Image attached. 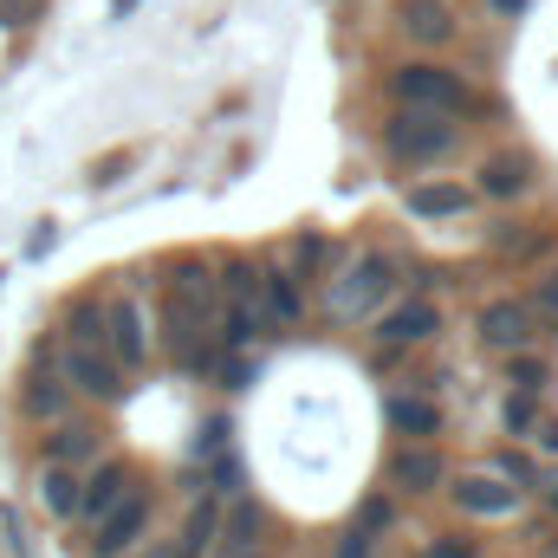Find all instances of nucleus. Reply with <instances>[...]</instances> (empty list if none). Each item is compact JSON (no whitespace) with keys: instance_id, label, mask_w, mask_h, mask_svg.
Instances as JSON below:
<instances>
[{"instance_id":"obj_1","label":"nucleus","mask_w":558,"mask_h":558,"mask_svg":"<svg viewBox=\"0 0 558 558\" xmlns=\"http://www.w3.org/2000/svg\"><path fill=\"white\" fill-rule=\"evenodd\" d=\"M390 98L397 105H422V111H441V118H481L487 111V92L454 72V65H435V59H410L390 72Z\"/></svg>"},{"instance_id":"obj_2","label":"nucleus","mask_w":558,"mask_h":558,"mask_svg":"<svg viewBox=\"0 0 558 558\" xmlns=\"http://www.w3.org/2000/svg\"><path fill=\"white\" fill-rule=\"evenodd\" d=\"M461 143V118H441V111H422V105H397L384 118V149L397 162H441L448 149Z\"/></svg>"},{"instance_id":"obj_3","label":"nucleus","mask_w":558,"mask_h":558,"mask_svg":"<svg viewBox=\"0 0 558 558\" xmlns=\"http://www.w3.org/2000/svg\"><path fill=\"white\" fill-rule=\"evenodd\" d=\"M52 364L65 371V384L85 397V403H124L131 397V371L105 351V344H78V338H59V351H52Z\"/></svg>"},{"instance_id":"obj_4","label":"nucleus","mask_w":558,"mask_h":558,"mask_svg":"<svg viewBox=\"0 0 558 558\" xmlns=\"http://www.w3.org/2000/svg\"><path fill=\"white\" fill-rule=\"evenodd\" d=\"M149 513H156V494H149L143 481H131V487H124V500H118L105 520H92V546H85V553H92V558L137 553V539L149 533Z\"/></svg>"},{"instance_id":"obj_5","label":"nucleus","mask_w":558,"mask_h":558,"mask_svg":"<svg viewBox=\"0 0 558 558\" xmlns=\"http://www.w3.org/2000/svg\"><path fill=\"white\" fill-rule=\"evenodd\" d=\"M105 351L137 377L143 364H149V351H156V331H149V312H143L137 292H111L105 299Z\"/></svg>"},{"instance_id":"obj_6","label":"nucleus","mask_w":558,"mask_h":558,"mask_svg":"<svg viewBox=\"0 0 558 558\" xmlns=\"http://www.w3.org/2000/svg\"><path fill=\"white\" fill-rule=\"evenodd\" d=\"M72 403H78V390L65 384V371L52 364V351L39 344V357H33V371L20 377V416L26 422H59V416H72Z\"/></svg>"},{"instance_id":"obj_7","label":"nucleus","mask_w":558,"mask_h":558,"mask_svg":"<svg viewBox=\"0 0 558 558\" xmlns=\"http://www.w3.org/2000/svg\"><path fill=\"white\" fill-rule=\"evenodd\" d=\"M390 292H397V260H390V254H364V260L344 274V286L331 292V312H338V318H371Z\"/></svg>"},{"instance_id":"obj_8","label":"nucleus","mask_w":558,"mask_h":558,"mask_svg":"<svg viewBox=\"0 0 558 558\" xmlns=\"http://www.w3.org/2000/svg\"><path fill=\"white\" fill-rule=\"evenodd\" d=\"M131 481H137V468H131L124 454H98V461L78 474V513H72V520H78V526L105 520V513L124 500V487H131Z\"/></svg>"},{"instance_id":"obj_9","label":"nucleus","mask_w":558,"mask_h":558,"mask_svg":"<svg viewBox=\"0 0 558 558\" xmlns=\"http://www.w3.org/2000/svg\"><path fill=\"white\" fill-rule=\"evenodd\" d=\"M105 454V428L92 416H59L46 422V435H39V461H59V468H92Z\"/></svg>"},{"instance_id":"obj_10","label":"nucleus","mask_w":558,"mask_h":558,"mask_svg":"<svg viewBox=\"0 0 558 558\" xmlns=\"http://www.w3.org/2000/svg\"><path fill=\"white\" fill-rule=\"evenodd\" d=\"M448 500L461 507V513H474V520H507V513H520V500H526V487H513L507 474H461L454 487H448Z\"/></svg>"},{"instance_id":"obj_11","label":"nucleus","mask_w":558,"mask_h":558,"mask_svg":"<svg viewBox=\"0 0 558 558\" xmlns=\"http://www.w3.org/2000/svg\"><path fill=\"white\" fill-rule=\"evenodd\" d=\"M474 331H481V344H487V351H500V357L539 338V331H533V305H526V299H494V305H481Z\"/></svg>"},{"instance_id":"obj_12","label":"nucleus","mask_w":558,"mask_h":558,"mask_svg":"<svg viewBox=\"0 0 558 558\" xmlns=\"http://www.w3.org/2000/svg\"><path fill=\"white\" fill-rule=\"evenodd\" d=\"M390 481H397L403 494H441L448 461H441V448H435V441H403V448L390 454Z\"/></svg>"},{"instance_id":"obj_13","label":"nucleus","mask_w":558,"mask_h":558,"mask_svg":"<svg viewBox=\"0 0 558 558\" xmlns=\"http://www.w3.org/2000/svg\"><path fill=\"white\" fill-rule=\"evenodd\" d=\"M435 331H441V312H435L422 292L416 299H403V305H390V312L377 318V338H384L390 351H403V344H428Z\"/></svg>"},{"instance_id":"obj_14","label":"nucleus","mask_w":558,"mask_h":558,"mask_svg":"<svg viewBox=\"0 0 558 558\" xmlns=\"http://www.w3.org/2000/svg\"><path fill=\"white\" fill-rule=\"evenodd\" d=\"M260 305H267V325L274 331H292L299 318H305V279L292 274V267H260Z\"/></svg>"},{"instance_id":"obj_15","label":"nucleus","mask_w":558,"mask_h":558,"mask_svg":"<svg viewBox=\"0 0 558 558\" xmlns=\"http://www.w3.org/2000/svg\"><path fill=\"white\" fill-rule=\"evenodd\" d=\"M403 208H410L416 221H461V215L474 208V189H468V182L435 175V182H416V189L403 195Z\"/></svg>"},{"instance_id":"obj_16","label":"nucleus","mask_w":558,"mask_h":558,"mask_svg":"<svg viewBox=\"0 0 558 558\" xmlns=\"http://www.w3.org/2000/svg\"><path fill=\"white\" fill-rule=\"evenodd\" d=\"M397 33L410 46H448L454 39V7L448 0H397Z\"/></svg>"},{"instance_id":"obj_17","label":"nucleus","mask_w":558,"mask_h":558,"mask_svg":"<svg viewBox=\"0 0 558 558\" xmlns=\"http://www.w3.org/2000/svg\"><path fill=\"white\" fill-rule=\"evenodd\" d=\"M474 189H481L487 202H520V195L533 189V156H520V149H500V156H487Z\"/></svg>"},{"instance_id":"obj_18","label":"nucleus","mask_w":558,"mask_h":558,"mask_svg":"<svg viewBox=\"0 0 558 558\" xmlns=\"http://www.w3.org/2000/svg\"><path fill=\"white\" fill-rule=\"evenodd\" d=\"M390 422H397V435L428 441V435H441V403L422 397V390H397V397H390Z\"/></svg>"},{"instance_id":"obj_19","label":"nucleus","mask_w":558,"mask_h":558,"mask_svg":"<svg viewBox=\"0 0 558 558\" xmlns=\"http://www.w3.org/2000/svg\"><path fill=\"white\" fill-rule=\"evenodd\" d=\"M215 539H221V500H215V494H202V500L189 507V520H182L175 546H182V558H202Z\"/></svg>"},{"instance_id":"obj_20","label":"nucleus","mask_w":558,"mask_h":558,"mask_svg":"<svg viewBox=\"0 0 558 558\" xmlns=\"http://www.w3.org/2000/svg\"><path fill=\"white\" fill-rule=\"evenodd\" d=\"M78 474H85V468H59V461L39 468V507H46L52 520H72V513H78Z\"/></svg>"},{"instance_id":"obj_21","label":"nucleus","mask_w":558,"mask_h":558,"mask_svg":"<svg viewBox=\"0 0 558 558\" xmlns=\"http://www.w3.org/2000/svg\"><path fill=\"white\" fill-rule=\"evenodd\" d=\"M59 338H78V344H105V299H72L65 318H59Z\"/></svg>"},{"instance_id":"obj_22","label":"nucleus","mask_w":558,"mask_h":558,"mask_svg":"<svg viewBox=\"0 0 558 558\" xmlns=\"http://www.w3.org/2000/svg\"><path fill=\"white\" fill-rule=\"evenodd\" d=\"M286 254H292V274H299V279H318V274H325V260H331L325 234H299V241H292Z\"/></svg>"},{"instance_id":"obj_23","label":"nucleus","mask_w":558,"mask_h":558,"mask_svg":"<svg viewBox=\"0 0 558 558\" xmlns=\"http://www.w3.org/2000/svg\"><path fill=\"white\" fill-rule=\"evenodd\" d=\"M507 377H513L520 390H546V357H539L533 344H520V351H507Z\"/></svg>"},{"instance_id":"obj_24","label":"nucleus","mask_w":558,"mask_h":558,"mask_svg":"<svg viewBox=\"0 0 558 558\" xmlns=\"http://www.w3.org/2000/svg\"><path fill=\"white\" fill-rule=\"evenodd\" d=\"M221 533H228L234 553H254L260 546V507H234V520L221 513Z\"/></svg>"},{"instance_id":"obj_25","label":"nucleus","mask_w":558,"mask_h":558,"mask_svg":"<svg viewBox=\"0 0 558 558\" xmlns=\"http://www.w3.org/2000/svg\"><path fill=\"white\" fill-rule=\"evenodd\" d=\"M500 422H507V435H533V422H539V390H513L507 410H500Z\"/></svg>"},{"instance_id":"obj_26","label":"nucleus","mask_w":558,"mask_h":558,"mask_svg":"<svg viewBox=\"0 0 558 558\" xmlns=\"http://www.w3.org/2000/svg\"><path fill=\"white\" fill-rule=\"evenodd\" d=\"M494 474H507L513 487H533V481H539V461L520 454V448H500V454H494Z\"/></svg>"},{"instance_id":"obj_27","label":"nucleus","mask_w":558,"mask_h":558,"mask_svg":"<svg viewBox=\"0 0 558 558\" xmlns=\"http://www.w3.org/2000/svg\"><path fill=\"white\" fill-rule=\"evenodd\" d=\"M351 526L377 539V533H390V526H397V507H390V500L377 494V500H364V507H357V520H351Z\"/></svg>"},{"instance_id":"obj_28","label":"nucleus","mask_w":558,"mask_h":558,"mask_svg":"<svg viewBox=\"0 0 558 558\" xmlns=\"http://www.w3.org/2000/svg\"><path fill=\"white\" fill-rule=\"evenodd\" d=\"M39 7L46 0H0V26H26V20H39Z\"/></svg>"},{"instance_id":"obj_29","label":"nucleus","mask_w":558,"mask_h":558,"mask_svg":"<svg viewBox=\"0 0 558 558\" xmlns=\"http://www.w3.org/2000/svg\"><path fill=\"white\" fill-rule=\"evenodd\" d=\"M338 558H377V539H371V533H357V526H351V533H344V539H338Z\"/></svg>"},{"instance_id":"obj_30","label":"nucleus","mask_w":558,"mask_h":558,"mask_svg":"<svg viewBox=\"0 0 558 558\" xmlns=\"http://www.w3.org/2000/svg\"><path fill=\"white\" fill-rule=\"evenodd\" d=\"M481 546L474 539H435V546H422V558H474Z\"/></svg>"},{"instance_id":"obj_31","label":"nucleus","mask_w":558,"mask_h":558,"mask_svg":"<svg viewBox=\"0 0 558 558\" xmlns=\"http://www.w3.org/2000/svg\"><path fill=\"white\" fill-rule=\"evenodd\" d=\"M533 305H539V312H546V318L558 325V274H546L539 286H533Z\"/></svg>"},{"instance_id":"obj_32","label":"nucleus","mask_w":558,"mask_h":558,"mask_svg":"<svg viewBox=\"0 0 558 558\" xmlns=\"http://www.w3.org/2000/svg\"><path fill=\"white\" fill-rule=\"evenodd\" d=\"M124 169H131V149H118V156H105V162L92 169V182H118Z\"/></svg>"},{"instance_id":"obj_33","label":"nucleus","mask_w":558,"mask_h":558,"mask_svg":"<svg viewBox=\"0 0 558 558\" xmlns=\"http://www.w3.org/2000/svg\"><path fill=\"white\" fill-rule=\"evenodd\" d=\"M533 441H539V454H558V416L533 422Z\"/></svg>"},{"instance_id":"obj_34","label":"nucleus","mask_w":558,"mask_h":558,"mask_svg":"<svg viewBox=\"0 0 558 558\" xmlns=\"http://www.w3.org/2000/svg\"><path fill=\"white\" fill-rule=\"evenodd\" d=\"M137 558H182V546L175 539H149V553H137Z\"/></svg>"},{"instance_id":"obj_35","label":"nucleus","mask_w":558,"mask_h":558,"mask_svg":"<svg viewBox=\"0 0 558 558\" xmlns=\"http://www.w3.org/2000/svg\"><path fill=\"white\" fill-rule=\"evenodd\" d=\"M487 7H494V13H500V20H513V13H520V7H526V0H487Z\"/></svg>"},{"instance_id":"obj_36","label":"nucleus","mask_w":558,"mask_h":558,"mask_svg":"<svg viewBox=\"0 0 558 558\" xmlns=\"http://www.w3.org/2000/svg\"><path fill=\"white\" fill-rule=\"evenodd\" d=\"M546 494H553V513H558V481H553V487H546Z\"/></svg>"},{"instance_id":"obj_37","label":"nucleus","mask_w":558,"mask_h":558,"mask_svg":"<svg viewBox=\"0 0 558 558\" xmlns=\"http://www.w3.org/2000/svg\"><path fill=\"white\" fill-rule=\"evenodd\" d=\"M234 558H260V553H234Z\"/></svg>"}]
</instances>
